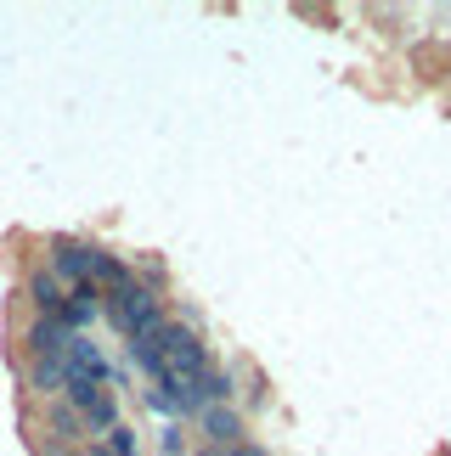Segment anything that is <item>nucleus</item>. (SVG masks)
<instances>
[{"label": "nucleus", "instance_id": "nucleus-9", "mask_svg": "<svg viewBox=\"0 0 451 456\" xmlns=\"http://www.w3.org/2000/svg\"><path fill=\"white\" fill-rule=\"evenodd\" d=\"M159 445H164V456H181V428H164Z\"/></svg>", "mask_w": 451, "mask_h": 456}, {"label": "nucleus", "instance_id": "nucleus-1", "mask_svg": "<svg viewBox=\"0 0 451 456\" xmlns=\"http://www.w3.org/2000/svg\"><path fill=\"white\" fill-rule=\"evenodd\" d=\"M102 315H108V322L135 344V338H152V332L164 327V299L152 288H142V282H125V288L102 293Z\"/></svg>", "mask_w": 451, "mask_h": 456}, {"label": "nucleus", "instance_id": "nucleus-10", "mask_svg": "<svg viewBox=\"0 0 451 456\" xmlns=\"http://www.w3.org/2000/svg\"><path fill=\"white\" fill-rule=\"evenodd\" d=\"M226 456H271V451H259V445H249V440H242V445H232V451H226Z\"/></svg>", "mask_w": 451, "mask_h": 456}, {"label": "nucleus", "instance_id": "nucleus-8", "mask_svg": "<svg viewBox=\"0 0 451 456\" xmlns=\"http://www.w3.org/2000/svg\"><path fill=\"white\" fill-rule=\"evenodd\" d=\"M29 383H34V389H40L45 400H62V361H34Z\"/></svg>", "mask_w": 451, "mask_h": 456}, {"label": "nucleus", "instance_id": "nucleus-5", "mask_svg": "<svg viewBox=\"0 0 451 456\" xmlns=\"http://www.w3.org/2000/svg\"><path fill=\"white\" fill-rule=\"evenodd\" d=\"M102 310V288H91V282H79V288H68V299H62V310H57V322L68 327V332H79L91 315Z\"/></svg>", "mask_w": 451, "mask_h": 456}, {"label": "nucleus", "instance_id": "nucleus-4", "mask_svg": "<svg viewBox=\"0 0 451 456\" xmlns=\"http://www.w3.org/2000/svg\"><path fill=\"white\" fill-rule=\"evenodd\" d=\"M68 338H74V332H68L57 315H40V322L29 327V338H23V344H29V355H34V361H62V355H68Z\"/></svg>", "mask_w": 451, "mask_h": 456}, {"label": "nucleus", "instance_id": "nucleus-2", "mask_svg": "<svg viewBox=\"0 0 451 456\" xmlns=\"http://www.w3.org/2000/svg\"><path fill=\"white\" fill-rule=\"evenodd\" d=\"M102 254L108 248H96V242H79V237H51V276H57L62 288H79V282H91L96 288V265H102Z\"/></svg>", "mask_w": 451, "mask_h": 456}, {"label": "nucleus", "instance_id": "nucleus-7", "mask_svg": "<svg viewBox=\"0 0 451 456\" xmlns=\"http://www.w3.org/2000/svg\"><path fill=\"white\" fill-rule=\"evenodd\" d=\"M62 299H68V288H62L51 271H34V276H29V305L40 310V315H57V310H62Z\"/></svg>", "mask_w": 451, "mask_h": 456}, {"label": "nucleus", "instance_id": "nucleus-6", "mask_svg": "<svg viewBox=\"0 0 451 456\" xmlns=\"http://www.w3.org/2000/svg\"><path fill=\"white\" fill-rule=\"evenodd\" d=\"M198 423H203V434H209L215 445H242V417L232 406H203Z\"/></svg>", "mask_w": 451, "mask_h": 456}, {"label": "nucleus", "instance_id": "nucleus-3", "mask_svg": "<svg viewBox=\"0 0 451 456\" xmlns=\"http://www.w3.org/2000/svg\"><path fill=\"white\" fill-rule=\"evenodd\" d=\"M62 378H79V383H96V389H108L113 383V366L102 361V349L91 338H68V355H62Z\"/></svg>", "mask_w": 451, "mask_h": 456}, {"label": "nucleus", "instance_id": "nucleus-11", "mask_svg": "<svg viewBox=\"0 0 451 456\" xmlns=\"http://www.w3.org/2000/svg\"><path fill=\"white\" fill-rule=\"evenodd\" d=\"M198 456H215V451H198Z\"/></svg>", "mask_w": 451, "mask_h": 456}]
</instances>
